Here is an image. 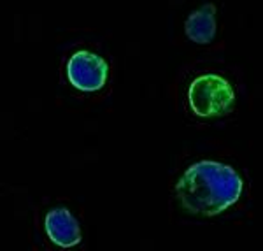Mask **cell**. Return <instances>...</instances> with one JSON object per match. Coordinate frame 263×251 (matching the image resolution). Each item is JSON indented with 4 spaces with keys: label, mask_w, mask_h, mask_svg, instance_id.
<instances>
[{
    "label": "cell",
    "mask_w": 263,
    "mask_h": 251,
    "mask_svg": "<svg viewBox=\"0 0 263 251\" xmlns=\"http://www.w3.org/2000/svg\"><path fill=\"white\" fill-rule=\"evenodd\" d=\"M176 191L188 212L214 216L239 201L242 180L228 165L198 162L182 174Z\"/></svg>",
    "instance_id": "1"
},
{
    "label": "cell",
    "mask_w": 263,
    "mask_h": 251,
    "mask_svg": "<svg viewBox=\"0 0 263 251\" xmlns=\"http://www.w3.org/2000/svg\"><path fill=\"white\" fill-rule=\"evenodd\" d=\"M188 102L197 116L216 118L227 114L233 107L235 93L227 79L214 74H205L192 83Z\"/></svg>",
    "instance_id": "2"
},
{
    "label": "cell",
    "mask_w": 263,
    "mask_h": 251,
    "mask_svg": "<svg viewBox=\"0 0 263 251\" xmlns=\"http://www.w3.org/2000/svg\"><path fill=\"white\" fill-rule=\"evenodd\" d=\"M67 76L78 90H100L107 81V63L90 51H79L67 63Z\"/></svg>",
    "instance_id": "3"
},
{
    "label": "cell",
    "mask_w": 263,
    "mask_h": 251,
    "mask_svg": "<svg viewBox=\"0 0 263 251\" xmlns=\"http://www.w3.org/2000/svg\"><path fill=\"white\" fill-rule=\"evenodd\" d=\"M44 227L49 239L54 244L62 246V248H70V246H76L81 241V230H79L78 221L72 218L70 212L63 209V207L48 212Z\"/></svg>",
    "instance_id": "4"
},
{
    "label": "cell",
    "mask_w": 263,
    "mask_h": 251,
    "mask_svg": "<svg viewBox=\"0 0 263 251\" xmlns=\"http://www.w3.org/2000/svg\"><path fill=\"white\" fill-rule=\"evenodd\" d=\"M184 32L188 39L197 44H209L216 33V7L213 4L202 6L192 12L184 23Z\"/></svg>",
    "instance_id": "5"
}]
</instances>
